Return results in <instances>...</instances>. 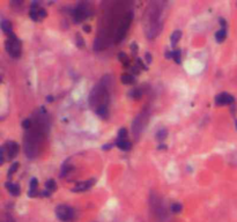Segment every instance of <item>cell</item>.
<instances>
[{
    "label": "cell",
    "instance_id": "obj_1",
    "mask_svg": "<svg viewBox=\"0 0 237 222\" xmlns=\"http://www.w3.org/2000/svg\"><path fill=\"white\" fill-rule=\"evenodd\" d=\"M6 51L12 58H19L21 56V40L14 34L9 35L5 42Z\"/></svg>",
    "mask_w": 237,
    "mask_h": 222
},
{
    "label": "cell",
    "instance_id": "obj_2",
    "mask_svg": "<svg viewBox=\"0 0 237 222\" xmlns=\"http://www.w3.org/2000/svg\"><path fill=\"white\" fill-rule=\"evenodd\" d=\"M91 15V8L88 2H79L73 11V20L75 23H80Z\"/></svg>",
    "mask_w": 237,
    "mask_h": 222
},
{
    "label": "cell",
    "instance_id": "obj_3",
    "mask_svg": "<svg viewBox=\"0 0 237 222\" xmlns=\"http://www.w3.org/2000/svg\"><path fill=\"white\" fill-rule=\"evenodd\" d=\"M56 215L63 222H68L74 218V210L67 205H59L56 207Z\"/></svg>",
    "mask_w": 237,
    "mask_h": 222
},
{
    "label": "cell",
    "instance_id": "obj_4",
    "mask_svg": "<svg viewBox=\"0 0 237 222\" xmlns=\"http://www.w3.org/2000/svg\"><path fill=\"white\" fill-rule=\"evenodd\" d=\"M2 149L5 152L7 160H13L19 153V145L14 141H7L2 146Z\"/></svg>",
    "mask_w": 237,
    "mask_h": 222
},
{
    "label": "cell",
    "instance_id": "obj_5",
    "mask_svg": "<svg viewBox=\"0 0 237 222\" xmlns=\"http://www.w3.org/2000/svg\"><path fill=\"white\" fill-rule=\"evenodd\" d=\"M234 102H235V98L234 96L229 95L227 93H221L219 95H216L215 97V104L220 105V106H223V105H233Z\"/></svg>",
    "mask_w": 237,
    "mask_h": 222
},
{
    "label": "cell",
    "instance_id": "obj_6",
    "mask_svg": "<svg viewBox=\"0 0 237 222\" xmlns=\"http://www.w3.org/2000/svg\"><path fill=\"white\" fill-rule=\"evenodd\" d=\"M94 183H95L94 179H88V181H85V182H80L74 186L71 191L72 192H83V191H87L88 189H90L91 186L94 185Z\"/></svg>",
    "mask_w": 237,
    "mask_h": 222
},
{
    "label": "cell",
    "instance_id": "obj_7",
    "mask_svg": "<svg viewBox=\"0 0 237 222\" xmlns=\"http://www.w3.org/2000/svg\"><path fill=\"white\" fill-rule=\"evenodd\" d=\"M37 186H38V181H37V178H31V181H30V187H29V192H28L29 197L34 198V197H37V196H38Z\"/></svg>",
    "mask_w": 237,
    "mask_h": 222
},
{
    "label": "cell",
    "instance_id": "obj_8",
    "mask_svg": "<svg viewBox=\"0 0 237 222\" xmlns=\"http://www.w3.org/2000/svg\"><path fill=\"white\" fill-rule=\"evenodd\" d=\"M116 146L118 147L119 149H122L124 150V152H127V150H130L131 149V147H132V144L128 140H126V139H124V140H117L116 141Z\"/></svg>",
    "mask_w": 237,
    "mask_h": 222
},
{
    "label": "cell",
    "instance_id": "obj_9",
    "mask_svg": "<svg viewBox=\"0 0 237 222\" xmlns=\"http://www.w3.org/2000/svg\"><path fill=\"white\" fill-rule=\"evenodd\" d=\"M6 189L9 191V193L14 196V197H17L20 196V187L17 184H14V183H6Z\"/></svg>",
    "mask_w": 237,
    "mask_h": 222
},
{
    "label": "cell",
    "instance_id": "obj_10",
    "mask_svg": "<svg viewBox=\"0 0 237 222\" xmlns=\"http://www.w3.org/2000/svg\"><path fill=\"white\" fill-rule=\"evenodd\" d=\"M1 29H2V31H4L6 35H8V36L13 34L12 32L13 26H12V23H11V21H8V20L1 21Z\"/></svg>",
    "mask_w": 237,
    "mask_h": 222
},
{
    "label": "cell",
    "instance_id": "obj_11",
    "mask_svg": "<svg viewBox=\"0 0 237 222\" xmlns=\"http://www.w3.org/2000/svg\"><path fill=\"white\" fill-rule=\"evenodd\" d=\"M120 80H122L124 85H133V83H135V77L133 74H124V75H122Z\"/></svg>",
    "mask_w": 237,
    "mask_h": 222
},
{
    "label": "cell",
    "instance_id": "obj_12",
    "mask_svg": "<svg viewBox=\"0 0 237 222\" xmlns=\"http://www.w3.org/2000/svg\"><path fill=\"white\" fill-rule=\"evenodd\" d=\"M180 37H182V31H180V30H175V31L172 32L171 38H170L172 46H175V45L177 44L178 42H179Z\"/></svg>",
    "mask_w": 237,
    "mask_h": 222
},
{
    "label": "cell",
    "instance_id": "obj_13",
    "mask_svg": "<svg viewBox=\"0 0 237 222\" xmlns=\"http://www.w3.org/2000/svg\"><path fill=\"white\" fill-rule=\"evenodd\" d=\"M225 37H227V31H225V29H220V30L215 34V40H216L217 43H222V42L225 40Z\"/></svg>",
    "mask_w": 237,
    "mask_h": 222
},
{
    "label": "cell",
    "instance_id": "obj_14",
    "mask_svg": "<svg viewBox=\"0 0 237 222\" xmlns=\"http://www.w3.org/2000/svg\"><path fill=\"white\" fill-rule=\"evenodd\" d=\"M118 59L124 64L125 67H128L130 66V60H128V56H127L125 52H119L118 53Z\"/></svg>",
    "mask_w": 237,
    "mask_h": 222
},
{
    "label": "cell",
    "instance_id": "obj_15",
    "mask_svg": "<svg viewBox=\"0 0 237 222\" xmlns=\"http://www.w3.org/2000/svg\"><path fill=\"white\" fill-rule=\"evenodd\" d=\"M182 51H180L179 49H177L175 51H172V59L176 61V64H182Z\"/></svg>",
    "mask_w": 237,
    "mask_h": 222
},
{
    "label": "cell",
    "instance_id": "obj_16",
    "mask_svg": "<svg viewBox=\"0 0 237 222\" xmlns=\"http://www.w3.org/2000/svg\"><path fill=\"white\" fill-rule=\"evenodd\" d=\"M45 187H46L48 191L53 192V191L57 189V184H56V182H54L53 179H49V181H46V183H45Z\"/></svg>",
    "mask_w": 237,
    "mask_h": 222
},
{
    "label": "cell",
    "instance_id": "obj_17",
    "mask_svg": "<svg viewBox=\"0 0 237 222\" xmlns=\"http://www.w3.org/2000/svg\"><path fill=\"white\" fill-rule=\"evenodd\" d=\"M167 135H168V131L167 130L162 129V130H160L159 132L156 133V139H157L159 141H163L164 139L167 138Z\"/></svg>",
    "mask_w": 237,
    "mask_h": 222
},
{
    "label": "cell",
    "instance_id": "obj_18",
    "mask_svg": "<svg viewBox=\"0 0 237 222\" xmlns=\"http://www.w3.org/2000/svg\"><path fill=\"white\" fill-rule=\"evenodd\" d=\"M182 210H183V206H182V204H179V202H174L171 205V212L175 213V214L180 213Z\"/></svg>",
    "mask_w": 237,
    "mask_h": 222
},
{
    "label": "cell",
    "instance_id": "obj_19",
    "mask_svg": "<svg viewBox=\"0 0 237 222\" xmlns=\"http://www.w3.org/2000/svg\"><path fill=\"white\" fill-rule=\"evenodd\" d=\"M19 166H20V164H19V162H14L12 166H11V168H9V170H8V174H7L8 175V178H11L13 174H15V172H16V170L19 169Z\"/></svg>",
    "mask_w": 237,
    "mask_h": 222
},
{
    "label": "cell",
    "instance_id": "obj_20",
    "mask_svg": "<svg viewBox=\"0 0 237 222\" xmlns=\"http://www.w3.org/2000/svg\"><path fill=\"white\" fill-rule=\"evenodd\" d=\"M31 126H33V120H31V119L27 118V119H25V120L22 121V127L25 130H27V131H28L29 129H31Z\"/></svg>",
    "mask_w": 237,
    "mask_h": 222
},
{
    "label": "cell",
    "instance_id": "obj_21",
    "mask_svg": "<svg viewBox=\"0 0 237 222\" xmlns=\"http://www.w3.org/2000/svg\"><path fill=\"white\" fill-rule=\"evenodd\" d=\"M128 95H130L132 98H139V97L141 96V90H140V89H133V90L130 92Z\"/></svg>",
    "mask_w": 237,
    "mask_h": 222
},
{
    "label": "cell",
    "instance_id": "obj_22",
    "mask_svg": "<svg viewBox=\"0 0 237 222\" xmlns=\"http://www.w3.org/2000/svg\"><path fill=\"white\" fill-rule=\"evenodd\" d=\"M126 135H127V130L126 129H120L118 131V139L119 140H124L125 138H126Z\"/></svg>",
    "mask_w": 237,
    "mask_h": 222
},
{
    "label": "cell",
    "instance_id": "obj_23",
    "mask_svg": "<svg viewBox=\"0 0 237 222\" xmlns=\"http://www.w3.org/2000/svg\"><path fill=\"white\" fill-rule=\"evenodd\" d=\"M72 169H73V167H72V166H64V167H63V169H62V174H60L62 176H60V177H64V176H66V175L68 174V172H70Z\"/></svg>",
    "mask_w": 237,
    "mask_h": 222
},
{
    "label": "cell",
    "instance_id": "obj_24",
    "mask_svg": "<svg viewBox=\"0 0 237 222\" xmlns=\"http://www.w3.org/2000/svg\"><path fill=\"white\" fill-rule=\"evenodd\" d=\"M77 45H78L79 48H85V40H83V38H82L80 35H77Z\"/></svg>",
    "mask_w": 237,
    "mask_h": 222
},
{
    "label": "cell",
    "instance_id": "obj_25",
    "mask_svg": "<svg viewBox=\"0 0 237 222\" xmlns=\"http://www.w3.org/2000/svg\"><path fill=\"white\" fill-rule=\"evenodd\" d=\"M135 61H137V67H139V68H142V69H147V67H146V66L142 64V61H141V59H140V58H137V59H135Z\"/></svg>",
    "mask_w": 237,
    "mask_h": 222
},
{
    "label": "cell",
    "instance_id": "obj_26",
    "mask_svg": "<svg viewBox=\"0 0 237 222\" xmlns=\"http://www.w3.org/2000/svg\"><path fill=\"white\" fill-rule=\"evenodd\" d=\"M38 16H40V19H44L46 16V11L43 9V8H40L38 9Z\"/></svg>",
    "mask_w": 237,
    "mask_h": 222
},
{
    "label": "cell",
    "instance_id": "obj_27",
    "mask_svg": "<svg viewBox=\"0 0 237 222\" xmlns=\"http://www.w3.org/2000/svg\"><path fill=\"white\" fill-rule=\"evenodd\" d=\"M219 22H220V24L222 26V29H225V26H227V23H225V19H222V17H220V20H219Z\"/></svg>",
    "mask_w": 237,
    "mask_h": 222
},
{
    "label": "cell",
    "instance_id": "obj_28",
    "mask_svg": "<svg viewBox=\"0 0 237 222\" xmlns=\"http://www.w3.org/2000/svg\"><path fill=\"white\" fill-rule=\"evenodd\" d=\"M145 56H146V60H147V63H148V64H151V53L146 52V54H145Z\"/></svg>",
    "mask_w": 237,
    "mask_h": 222
},
{
    "label": "cell",
    "instance_id": "obj_29",
    "mask_svg": "<svg viewBox=\"0 0 237 222\" xmlns=\"http://www.w3.org/2000/svg\"><path fill=\"white\" fill-rule=\"evenodd\" d=\"M110 148H112V144H108V145L102 146V149L103 150H109Z\"/></svg>",
    "mask_w": 237,
    "mask_h": 222
},
{
    "label": "cell",
    "instance_id": "obj_30",
    "mask_svg": "<svg viewBox=\"0 0 237 222\" xmlns=\"http://www.w3.org/2000/svg\"><path fill=\"white\" fill-rule=\"evenodd\" d=\"M164 57H165L167 59H171V58H172V52H170V51H167V52H165V54H164Z\"/></svg>",
    "mask_w": 237,
    "mask_h": 222
},
{
    "label": "cell",
    "instance_id": "obj_31",
    "mask_svg": "<svg viewBox=\"0 0 237 222\" xmlns=\"http://www.w3.org/2000/svg\"><path fill=\"white\" fill-rule=\"evenodd\" d=\"M41 194L43 196V197H50V196H51V192L46 190V191H43V192H42Z\"/></svg>",
    "mask_w": 237,
    "mask_h": 222
},
{
    "label": "cell",
    "instance_id": "obj_32",
    "mask_svg": "<svg viewBox=\"0 0 237 222\" xmlns=\"http://www.w3.org/2000/svg\"><path fill=\"white\" fill-rule=\"evenodd\" d=\"M2 222H14V220H13V219L11 218V216H6V219H5V220H4Z\"/></svg>",
    "mask_w": 237,
    "mask_h": 222
},
{
    "label": "cell",
    "instance_id": "obj_33",
    "mask_svg": "<svg viewBox=\"0 0 237 222\" xmlns=\"http://www.w3.org/2000/svg\"><path fill=\"white\" fill-rule=\"evenodd\" d=\"M131 49H132V51H133V52H137V49H138V48H137V44H135V43H133V44H132V46H131Z\"/></svg>",
    "mask_w": 237,
    "mask_h": 222
},
{
    "label": "cell",
    "instance_id": "obj_34",
    "mask_svg": "<svg viewBox=\"0 0 237 222\" xmlns=\"http://www.w3.org/2000/svg\"><path fill=\"white\" fill-rule=\"evenodd\" d=\"M168 147L165 145H160L159 147H157V149H160V150H162V149H167Z\"/></svg>",
    "mask_w": 237,
    "mask_h": 222
},
{
    "label": "cell",
    "instance_id": "obj_35",
    "mask_svg": "<svg viewBox=\"0 0 237 222\" xmlns=\"http://www.w3.org/2000/svg\"><path fill=\"white\" fill-rule=\"evenodd\" d=\"M83 30L86 32H90V27L89 26H83Z\"/></svg>",
    "mask_w": 237,
    "mask_h": 222
},
{
    "label": "cell",
    "instance_id": "obj_36",
    "mask_svg": "<svg viewBox=\"0 0 237 222\" xmlns=\"http://www.w3.org/2000/svg\"><path fill=\"white\" fill-rule=\"evenodd\" d=\"M46 101L50 102V103H51V102L53 101V97H52V96H48V97H46Z\"/></svg>",
    "mask_w": 237,
    "mask_h": 222
},
{
    "label": "cell",
    "instance_id": "obj_37",
    "mask_svg": "<svg viewBox=\"0 0 237 222\" xmlns=\"http://www.w3.org/2000/svg\"><path fill=\"white\" fill-rule=\"evenodd\" d=\"M235 124H236V129H237V119H236V121H235Z\"/></svg>",
    "mask_w": 237,
    "mask_h": 222
}]
</instances>
